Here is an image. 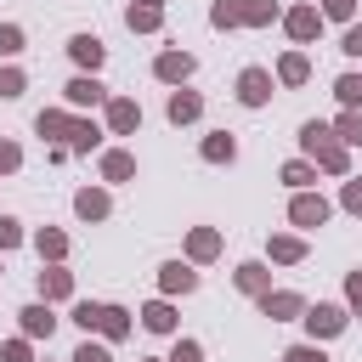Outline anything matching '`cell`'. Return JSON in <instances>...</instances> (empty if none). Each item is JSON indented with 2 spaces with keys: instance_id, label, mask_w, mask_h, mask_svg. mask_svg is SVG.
I'll list each match as a JSON object with an SVG mask.
<instances>
[{
  "instance_id": "obj_3",
  "label": "cell",
  "mask_w": 362,
  "mask_h": 362,
  "mask_svg": "<svg viewBox=\"0 0 362 362\" xmlns=\"http://www.w3.org/2000/svg\"><path fill=\"white\" fill-rule=\"evenodd\" d=\"M305 322H311V334H339V328H345V311H339V305H317Z\"/></svg>"
},
{
  "instance_id": "obj_35",
  "label": "cell",
  "mask_w": 362,
  "mask_h": 362,
  "mask_svg": "<svg viewBox=\"0 0 362 362\" xmlns=\"http://www.w3.org/2000/svg\"><path fill=\"white\" fill-rule=\"evenodd\" d=\"M170 362H198V345H192V339H181V345H175V356H170Z\"/></svg>"
},
{
  "instance_id": "obj_19",
  "label": "cell",
  "mask_w": 362,
  "mask_h": 362,
  "mask_svg": "<svg viewBox=\"0 0 362 362\" xmlns=\"http://www.w3.org/2000/svg\"><path fill=\"white\" fill-rule=\"evenodd\" d=\"M130 28H158V11L153 6H130Z\"/></svg>"
},
{
  "instance_id": "obj_18",
  "label": "cell",
  "mask_w": 362,
  "mask_h": 362,
  "mask_svg": "<svg viewBox=\"0 0 362 362\" xmlns=\"http://www.w3.org/2000/svg\"><path fill=\"white\" fill-rule=\"evenodd\" d=\"M141 317H147V328H158V334H164V328H170V322H175V317H170V305H164V300H158V305H147V311H141Z\"/></svg>"
},
{
  "instance_id": "obj_38",
  "label": "cell",
  "mask_w": 362,
  "mask_h": 362,
  "mask_svg": "<svg viewBox=\"0 0 362 362\" xmlns=\"http://www.w3.org/2000/svg\"><path fill=\"white\" fill-rule=\"evenodd\" d=\"M0 170H17V147H0Z\"/></svg>"
},
{
  "instance_id": "obj_31",
  "label": "cell",
  "mask_w": 362,
  "mask_h": 362,
  "mask_svg": "<svg viewBox=\"0 0 362 362\" xmlns=\"http://www.w3.org/2000/svg\"><path fill=\"white\" fill-rule=\"evenodd\" d=\"M192 255H215V232H198L192 238Z\"/></svg>"
},
{
  "instance_id": "obj_27",
  "label": "cell",
  "mask_w": 362,
  "mask_h": 362,
  "mask_svg": "<svg viewBox=\"0 0 362 362\" xmlns=\"http://www.w3.org/2000/svg\"><path fill=\"white\" fill-rule=\"evenodd\" d=\"M17 238H23V232H17V221H11V215H0V249H11Z\"/></svg>"
},
{
  "instance_id": "obj_32",
  "label": "cell",
  "mask_w": 362,
  "mask_h": 362,
  "mask_svg": "<svg viewBox=\"0 0 362 362\" xmlns=\"http://www.w3.org/2000/svg\"><path fill=\"white\" fill-rule=\"evenodd\" d=\"M74 317H79V322H85V328H96V322H102V305H79V311H74Z\"/></svg>"
},
{
  "instance_id": "obj_21",
  "label": "cell",
  "mask_w": 362,
  "mask_h": 362,
  "mask_svg": "<svg viewBox=\"0 0 362 362\" xmlns=\"http://www.w3.org/2000/svg\"><path fill=\"white\" fill-rule=\"evenodd\" d=\"M283 79L300 85V79H305V57H288V62H283Z\"/></svg>"
},
{
  "instance_id": "obj_40",
  "label": "cell",
  "mask_w": 362,
  "mask_h": 362,
  "mask_svg": "<svg viewBox=\"0 0 362 362\" xmlns=\"http://www.w3.org/2000/svg\"><path fill=\"white\" fill-rule=\"evenodd\" d=\"M351 300H356V305H362V272H356V277H351Z\"/></svg>"
},
{
  "instance_id": "obj_28",
  "label": "cell",
  "mask_w": 362,
  "mask_h": 362,
  "mask_svg": "<svg viewBox=\"0 0 362 362\" xmlns=\"http://www.w3.org/2000/svg\"><path fill=\"white\" fill-rule=\"evenodd\" d=\"M283 181H288V187H305V181H311V170H305V164H288V170H283Z\"/></svg>"
},
{
  "instance_id": "obj_30",
  "label": "cell",
  "mask_w": 362,
  "mask_h": 362,
  "mask_svg": "<svg viewBox=\"0 0 362 362\" xmlns=\"http://www.w3.org/2000/svg\"><path fill=\"white\" fill-rule=\"evenodd\" d=\"M283 362H328V356H322V351H311V345H300V351H288Z\"/></svg>"
},
{
  "instance_id": "obj_8",
  "label": "cell",
  "mask_w": 362,
  "mask_h": 362,
  "mask_svg": "<svg viewBox=\"0 0 362 362\" xmlns=\"http://www.w3.org/2000/svg\"><path fill=\"white\" fill-rule=\"evenodd\" d=\"M68 102H74V107H85V102H102V85H96V79H74V85H68Z\"/></svg>"
},
{
  "instance_id": "obj_20",
  "label": "cell",
  "mask_w": 362,
  "mask_h": 362,
  "mask_svg": "<svg viewBox=\"0 0 362 362\" xmlns=\"http://www.w3.org/2000/svg\"><path fill=\"white\" fill-rule=\"evenodd\" d=\"M334 90H339V102H362V79H356V74H345Z\"/></svg>"
},
{
  "instance_id": "obj_23",
  "label": "cell",
  "mask_w": 362,
  "mask_h": 362,
  "mask_svg": "<svg viewBox=\"0 0 362 362\" xmlns=\"http://www.w3.org/2000/svg\"><path fill=\"white\" fill-rule=\"evenodd\" d=\"M272 255H277V260H300V243H294V238H277Z\"/></svg>"
},
{
  "instance_id": "obj_16",
  "label": "cell",
  "mask_w": 362,
  "mask_h": 362,
  "mask_svg": "<svg viewBox=\"0 0 362 362\" xmlns=\"http://www.w3.org/2000/svg\"><path fill=\"white\" fill-rule=\"evenodd\" d=\"M266 311H272V317H294L300 300H294V294H266Z\"/></svg>"
},
{
  "instance_id": "obj_12",
  "label": "cell",
  "mask_w": 362,
  "mask_h": 362,
  "mask_svg": "<svg viewBox=\"0 0 362 362\" xmlns=\"http://www.w3.org/2000/svg\"><path fill=\"white\" fill-rule=\"evenodd\" d=\"M288 28H294V40H311V34H317V11H294Z\"/></svg>"
},
{
  "instance_id": "obj_10",
  "label": "cell",
  "mask_w": 362,
  "mask_h": 362,
  "mask_svg": "<svg viewBox=\"0 0 362 362\" xmlns=\"http://www.w3.org/2000/svg\"><path fill=\"white\" fill-rule=\"evenodd\" d=\"M23 328H28V334H51V311H45V305H28V311H23Z\"/></svg>"
},
{
  "instance_id": "obj_33",
  "label": "cell",
  "mask_w": 362,
  "mask_h": 362,
  "mask_svg": "<svg viewBox=\"0 0 362 362\" xmlns=\"http://www.w3.org/2000/svg\"><path fill=\"white\" fill-rule=\"evenodd\" d=\"M23 90V74H0V96H17Z\"/></svg>"
},
{
  "instance_id": "obj_1",
  "label": "cell",
  "mask_w": 362,
  "mask_h": 362,
  "mask_svg": "<svg viewBox=\"0 0 362 362\" xmlns=\"http://www.w3.org/2000/svg\"><path fill=\"white\" fill-rule=\"evenodd\" d=\"M305 147H311V153H317L328 170H345V153L328 141V124H305Z\"/></svg>"
},
{
  "instance_id": "obj_7",
  "label": "cell",
  "mask_w": 362,
  "mask_h": 362,
  "mask_svg": "<svg viewBox=\"0 0 362 362\" xmlns=\"http://www.w3.org/2000/svg\"><path fill=\"white\" fill-rule=\"evenodd\" d=\"M158 74H164V79H187V74H192V57L170 51V57H158Z\"/></svg>"
},
{
  "instance_id": "obj_13",
  "label": "cell",
  "mask_w": 362,
  "mask_h": 362,
  "mask_svg": "<svg viewBox=\"0 0 362 362\" xmlns=\"http://www.w3.org/2000/svg\"><path fill=\"white\" fill-rule=\"evenodd\" d=\"M102 170H107V181H124L136 164H130V153H107V164H102Z\"/></svg>"
},
{
  "instance_id": "obj_37",
  "label": "cell",
  "mask_w": 362,
  "mask_h": 362,
  "mask_svg": "<svg viewBox=\"0 0 362 362\" xmlns=\"http://www.w3.org/2000/svg\"><path fill=\"white\" fill-rule=\"evenodd\" d=\"M339 51H351V57H362V28H351V34H345V45H339Z\"/></svg>"
},
{
  "instance_id": "obj_2",
  "label": "cell",
  "mask_w": 362,
  "mask_h": 362,
  "mask_svg": "<svg viewBox=\"0 0 362 362\" xmlns=\"http://www.w3.org/2000/svg\"><path fill=\"white\" fill-rule=\"evenodd\" d=\"M238 96H243V102H249V107H260V102H266V96H272V79H266V74H260V68H249V74H243V79H238Z\"/></svg>"
},
{
  "instance_id": "obj_25",
  "label": "cell",
  "mask_w": 362,
  "mask_h": 362,
  "mask_svg": "<svg viewBox=\"0 0 362 362\" xmlns=\"http://www.w3.org/2000/svg\"><path fill=\"white\" fill-rule=\"evenodd\" d=\"M40 283H45V294H68V272H45Z\"/></svg>"
},
{
  "instance_id": "obj_26",
  "label": "cell",
  "mask_w": 362,
  "mask_h": 362,
  "mask_svg": "<svg viewBox=\"0 0 362 362\" xmlns=\"http://www.w3.org/2000/svg\"><path fill=\"white\" fill-rule=\"evenodd\" d=\"M339 136H345V141H362V119L345 113V119H339Z\"/></svg>"
},
{
  "instance_id": "obj_24",
  "label": "cell",
  "mask_w": 362,
  "mask_h": 362,
  "mask_svg": "<svg viewBox=\"0 0 362 362\" xmlns=\"http://www.w3.org/2000/svg\"><path fill=\"white\" fill-rule=\"evenodd\" d=\"M260 283H266L260 266H243V272H238V288H260Z\"/></svg>"
},
{
  "instance_id": "obj_9",
  "label": "cell",
  "mask_w": 362,
  "mask_h": 362,
  "mask_svg": "<svg viewBox=\"0 0 362 362\" xmlns=\"http://www.w3.org/2000/svg\"><path fill=\"white\" fill-rule=\"evenodd\" d=\"M107 119H113V130H136V119H141V113H136V102H113V107H107Z\"/></svg>"
},
{
  "instance_id": "obj_22",
  "label": "cell",
  "mask_w": 362,
  "mask_h": 362,
  "mask_svg": "<svg viewBox=\"0 0 362 362\" xmlns=\"http://www.w3.org/2000/svg\"><path fill=\"white\" fill-rule=\"evenodd\" d=\"M68 243H62V232H40V255H62Z\"/></svg>"
},
{
  "instance_id": "obj_15",
  "label": "cell",
  "mask_w": 362,
  "mask_h": 362,
  "mask_svg": "<svg viewBox=\"0 0 362 362\" xmlns=\"http://www.w3.org/2000/svg\"><path fill=\"white\" fill-rule=\"evenodd\" d=\"M192 283H198V277H192L187 266H164V288H181V294H187Z\"/></svg>"
},
{
  "instance_id": "obj_14",
  "label": "cell",
  "mask_w": 362,
  "mask_h": 362,
  "mask_svg": "<svg viewBox=\"0 0 362 362\" xmlns=\"http://www.w3.org/2000/svg\"><path fill=\"white\" fill-rule=\"evenodd\" d=\"M79 215H85V221L107 215V198H102V192H79Z\"/></svg>"
},
{
  "instance_id": "obj_36",
  "label": "cell",
  "mask_w": 362,
  "mask_h": 362,
  "mask_svg": "<svg viewBox=\"0 0 362 362\" xmlns=\"http://www.w3.org/2000/svg\"><path fill=\"white\" fill-rule=\"evenodd\" d=\"M17 45H23V34L17 28H0V51H17Z\"/></svg>"
},
{
  "instance_id": "obj_11",
  "label": "cell",
  "mask_w": 362,
  "mask_h": 362,
  "mask_svg": "<svg viewBox=\"0 0 362 362\" xmlns=\"http://www.w3.org/2000/svg\"><path fill=\"white\" fill-rule=\"evenodd\" d=\"M96 328H102V334H113V339H119V334H124V328H130V322H124V311H119V305H102V322H96Z\"/></svg>"
},
{
  "instance_id": "obj_39",
  "label": "cell",
  "mask_w": 362,
  "mask_h": 362,
  "mask_svg": "<svg viewBox=\"0 0 362 362\" xmlns=\"http://www.w3.org/2000/svg\"><path fill=\"white\" fill-rule=\"evenodd\" d=\"M328 17H351V0H328Z\"/></svg>"
},
{
  "instance_id": "obj_4",
  "label": "cell",
  "mask_w": 362,
  "mask_h": 362,
  "mask_svg": "<svg viewBox=\"0 0 362 362\" xmlns=\"http://www.w3.org/2000/svg\"><path fill=\"white\" fill-rule=\"evenodd\" d=\"M294 221H300V226H322V221H328V204H322V198H294Z\"/></svg>"
},
{
  "instance_id": "obj_17",
  "label": "cell",
  "mask_w": 362,
  "mask_h": 362,
  "mask_svg": "<svg viewBox=\"0 0 362 362\" xmlns=\"http://www.w3.org/2000/svg\"><path fill=\"white\" fill-rule=\"evenodd\" d=\"M204 158H215V164L232 158V136H209V141H204Z\"/></svg>"
},
{
  "instance_id": "obj_6",
  "label": "cell",
  "mask_w": 362,
  "mask_h": 362,
  "mask_svg": "<svg viewBox=\"0 0 362 362\" xmlns=\"http://www.w3.org/2000/svg\"><path fill=\"white\" fill-rule=\"evenodd\" d=\"M198 107H204V102H198L192 90H175V96H170V119H175V124H187V119H198Z\"/></svg>"
},
{
  "instance_id": "obj_34",
  "label": "cell",
  "mask_w": 362,
  "mask_h": 362,
  "mask_svg": "<svg viewBox=\"0 0 362 362\" xmlns=\"http://www.w3.org/2000/svg\"><path fill=\"white\" fill-rule=\"evenodd\" d=\"M345 209H356V215H362V181H351V187H345Z\"/></svg>"
},
{
  "instance_id": "obj_5",
  "label": "cell",
  "mask_w": 362,
  "mask_h": 362,
  "mask_svg": "<svg viewBox=\"0 0 362 362\" xmlns=\"http://www.w3.org/2000/svg\"><path fill=\"white\" fill-rule=\"evenodd\" d=\"M68 51H74L79 62H90V68L102 62V40H96V34H74V40H68Z\"/></svg>"
},
{
  "instance_id": "obj_29",
  "label": "cell",
  "mask_w": 362,
  "mask_h": 362,
  "mask_svg": "<svg viewBox=\"0 0 362 362\" xmlns=\"http://www.w3.org/2000/svg\"><path fill=\"white\" fill-rule=\"evenodd\" d=\"M74 362H107V351H102V345H79V351H74Z\"/></svg>"
}]
</instances>
